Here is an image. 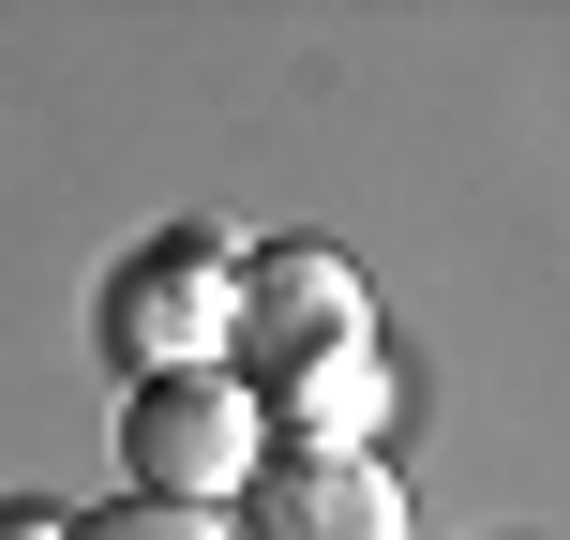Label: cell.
Listing matches in <instances>:
<instances>
[{
	"label": "cell",
	"instance_id": "cell-3",
	"mask_svg": "<svg viewBox=\"0 0 570 540\" xmlns=\"http://www.w3.org/2000/svg\"><path fill=\"white\" fill-rule=\"evenodd\" d=\"M256 540H405V495L375 451H285L256 465Z\"/></svg>",
	"mask_w": 570,
	"mask_h": 540
},
{
	"label": "cell",
	"instance_id": "cell-2",
	"mask_svg": "<svg viewBox=\"0 0 570 540\" xmlns=\"http://www.w3.org/2000/svg\"><path fill=\"white\" fill-rule=\"evenodd\" d=\"M226 331H240V240H210V226H166V240H136L106 285V345L136 375H196V361H226Z\"/></svg>",
	"mask_w": 570,
	"mask_h": 540
},
{
	"label": "cell",
	"instance_id": "cell-5",
	"mask_svg": "<svg viewBox=\"0 0 570 540\" xmlns=\"http://www.w3.org/2000/svg\"><path fill=\"white\" fill-rule=\"evenodd\" d=\"M345 331H361V285H345V256H315V240L240 256V345H256V361H301V345H345Z\"/></svg>",
	"mask_w": 570,
	"mask_h": 540
},
{
	"label": "cell",
	"instance_id": "cell-1",
	"mask_svg": "<svg viewBox=\"0 0 570 540\" xmlns=\"http://www.w3.org/2000/svg\"><path fill=\"white\" fill-rule=\"evenodd\" d=\"M120 465H136V495L210 511V495H240L271 465V421H256V391H240L226 361H196V375H150V391L120 405Z\"/></svg>",
	"mask_w": 570,
	"mask_h": 540
},
{
	"label": "cell",
	"instance_id": "cell-4",
	"mask_svg": "<svg viewBox=\"0 0 570 540\" xmlns=\"http://www.w3.org/2000/svg\"><path fill=\"white\" fill-rule=\"evenodd\" d=\"M256 421H285L301 451H361V435L391 421V361H375V331L301 345V361H256Z\"/></svg>",
	"mask_w": 570,
	"mask_h": 540
},
{
	"label": "cell",
	"instance_id": "cell-6",
	"mask_svg": "<svg viewBox=\"0 0 570 540\" xmlns=\"http://www.w3.org/2000/svg\"><path fill=\"white\" fill-rule=\"evenodd\" d=\"M76 540H226L210 511H180V495H120V511H90Z\"/></svg>",
	"mask_w": 570,
	"mask_h": 540
},
{
	"label": "cell",
	"instance_id": "cell-7",
	"mask_svg": "<svg viewBox=\"0 0 570 540\" xmlns=\"http://www.w3.org/2000/svg\"><path fill=\"white\" fill-rule=\"evenodd\" d=\"M0 540H76L60 511H30V495H0Z\"/></svg>",
	"mask_w": 570,
	"mask_h": 540
}]
</instances>
